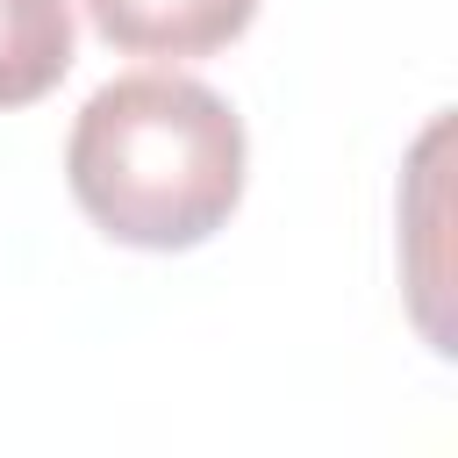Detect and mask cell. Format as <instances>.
Here are the masks:
<instances>
[{
    "label": "cell",
    "instance_id": "6da1fadb",
    "mask_svg": "<svg viewBox=\"0 0 458 458\" xmlns=\"http://www.w3.org/2000/svg\"><path fill=\"white\" fill-rule=\"evenodd\" d=\"M86 222L129 250H193L243 200V122L186 72L107 79L64 143Z\"/></svg>",
    "mask_w": 458,
    "mask_h": 458
},
{
    "label": "cell",
    "instance_id": "7a4b0ae2",
    "mask_svg": "<svg viewBox=\"0 0 458 458\" xmlns=\"http://www.w3.org/2000/svg\"><path fill=\"white\" fill-rule=\"evenodd\" d=\"M86 14L129 57H208L250 29L258 0H86Z\"/></svg>",
    "mask_w": 458,
    "mask_h": 458
},
{
    "label": "cell",
    "instance_id": "3957f363",
    "mask_svg": "<svg viewBox=\"0 0 458 458\" xmlns=\"http://www.w3.org/2000/svg\"><path fill=\"white\" fill-rule=\"evenodd\" d=\"M72 72V0H0V107L43 100Z\"/></svg>",
    "mask_w": 458,
    "mask_h": 458
}]
</instances>
